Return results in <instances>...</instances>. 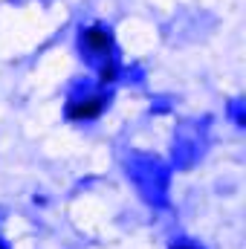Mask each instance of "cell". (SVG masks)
Wrapping results in <instances>:
<instances>
[{
  "mask_svg": "<svg viewBox=\"0 0 246 249\" xmlns=\"http://www.w3.org/2000/svg\"><path fill=\"white\" fill-rule=\"evenodd\" d=\"M81 47L107 61L110 53H113V35L105 26H87V29H81Z\"/></svg>",
  "mask_w": 246,
  "mask_h": 249,
  "instance_id": "obj_1",
  "label": "cell"
},
{
  "mask_svg": "<svg viewBox=\"0 0 246 249\" xmlns=\"http://www.w3.org/2000/svg\"><path fill=\"white\" fill-rule=\"evenodd\" d=\"M105 105H107L105 96H84V99H75L67 105V116L72 122H90L105 110Z\"/></svg>",
  "mask_w": 246,
  "mask_h": 249,
  "instance_id": "obj_2",
  "label": "cell"
},
{
  "mask_svg": "<svg viewBox=\"0 0 246 249\" xmlns=\"http://www.w3.org/2000/svg\"><path fill=\"white\" fill-rule=\"evenodd\" d=\"M177 249H191V247H177Z\"/></svg>",
  "mask_w": 246,
  "mask_h": 249,
  "instance_id": "obj_3",
  "label": "cell"
},
{
  "mask_svg": "<svg viewBox=\"0 0 246 249\" xmlns=\"http://www.w3.org/2000/svg\"><path fill=\"white\" fill-rule=\"evenodd\" d=\"M0 249H3V244H0Z\"/></svg>",
  "mask_w": 246,
  "mask_h": 249,
  "instance_id": "obj_4",
  "label": "cell"
}]
</instances>
